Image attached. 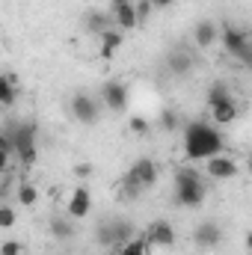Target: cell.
<instances>
[{
    "label": "cell",
    "instance_id": "29",
    "mask_svg": "<svg viewBox=\"0 0 252 255\" xmlns=\"http://www.w3.org/2000/svg\"><path fill=\"white\" fill-rule=\"evenodd\" d=\"M0 255H24V244L15 241V238H6L0 244Z\"/></svg>",
    "mask_w": 252,
    "mask_h": 255
},
{
    "label": "cell",
    "instance_id": "14",
    "mask_svg": "<svg viewBox=\"0 0 252 255\" xmlns=\"http://www.w3.org/2000/svg\"><path fill=\"white\" fill-rule=\"evenodd\" d=\"M110 15H113V24H116L122 33H130V30H136V27H139V15H136L133 0H130V3H122V6H113V9H110Z\"/></svg>",
    "mask_w": 252,
    "mask_h": 255
},
{
    "label": "cell",
    "instance_id": "26",
    "mask_svg": "<svg viewBox=\"0 0 252 255\" xmlns=\"http://www.w3.org/2000/svg\"><path fill=\"white\" fill-rule=\"evenodd\" d=\"M127 130H130L133 136H145V133L151 130V122H148L145 116H130V119H127Z\"/></svg>",
    "mask_w": 252,
    "mask_h": 255
},
{
    "label": "cell",
    "instance_id": "20",
    "mask_svg": "<svg viewBox=\"0 0 252 255\" xmlns=\"http://www.w3.org/2000/svg\"><path fill=\"white\" fill-rule=\"evenodd\" d=\"M48 232H51L54 241H71V238H74V223H71L68 214H65V217H54V220L48 223Z\"/></svg>",
    "mask_w": 252,
    "mask_h": 255
},
{
    "label": "cell",
    "instance_id": "34",
    "mask_svg": "<svg viewBox=\"0 0 252 255\" xmlns=\"http://www.w3.org/2000/svg\"><path fill=\"white\" fill-rule=\"evenodd\" d=\"M110 255H119V253H110Z\"/></svg>",
    "mask_w": 252,
    "mask_h": 255
},
{
    "label": "cell",
    "instance_id": "32",
    "mask_svg": "<svg viewBox=\"0 0 252 255\" xmlns=\"http://www.w3.org/2000/svg\"><path fill=\"white\" fill-rule=\"evenodd\" d=\"M247 175H250V178H252V151H250V154H247Z\"/></svg>",
    "mask_w": 252,
    "mask_h": 255
},
{
    "label": "cell",
    "instance_id": "10",
    "mask_svg": "<svg viewBox=\"0 0 252 255\" xmlns=\"http://www.w3.org/2000/svg\"><path fill=\"white\" fill-rule=\"evenodd\" d=\"M205 175H208L211 181H235V178L241 175V166H238L235 157H229V154L223 151V154L205 160Z\"/></svg>",
    "mask_w": 252,
    "mask_h": 255
},
{
    "label": "cell",
    "instance_id": "15",
    "mask_svg": "<svg viewBox=\"0 0 252 255\" xmlns=\"http://www.w3.org/2000/svg\"><path fill=\"white\" fill-rule=\"evenodd\" d=\"M208 113H211V122H214V125H232V122H238L241 107H238V98L232 95V98H226V101L214 104Z\"/></svg>",
    "mask_w": 252,
    "mask_h": 255
},
{
    "label": "cell",
    "instance_id": "21",
    "mask_svg": "<svg viewBox=\"0 0 252 255\" xmlns=\"http://www.w3.org/2000/svg\"><path fill=\"white\" fill-rule=\"evenodd\" d=\"M235 92H232V86L229 83H223V80H214L211 86H208V92H205V104H208V110L214 107V104H220V101H226V98H232Z\"/></svg>",
    "mask_w": 252,
    "mask_h": 255
},
{
    "label": "cell",
    "instance_id": "33",
    "mask_svg": "<svg viewBox=\"0 0 252 255\" xmlns=\"http://www.w3.org/2000/svg\"><path fill=\"white\" fill-rule=\"evenodd\" d=\"M122 3H130V0H110V9L113 6H122Z\"/></svg>",
    "mask_w": 252,
    "mask_h": 255
},
{
    "label": "cell",
    "instance_id": "12",
    "mask_svg": "<svg viewBox=\"0 0 252 255\" xmlns=\"http://www.w3.org/2000/svg\"><path fill=\"white\" fill-rule=\"evenodd\" d=\"M220 33H223L220 24H214L211 18H202V21H196V27H193V42H196L199 51H208V48H214V45L220 42Z\"/></svg>",
    "mask_w": 252,
    "mask_h": 255
},
{
    "label": "cell",
    "instance_id": "22",
    "mask_svg": "<svg viewBox=\"0 0 252 255\" xmlns=\"http://www.w3.org/2000/svg\"><path fill=\"white\" fill-rule=\"evenodd\" d=\"M166 65H169V71H172L175 77H184V74L193 71V57H190V54H181V51H175V54L166 57Z\"/></svg>",
    "mask_w": 252,
    "mask_h": 255
},
{
    "label": "cell",
    "instance_id": "25",
    "mask_svg": "<svg viewBox=\"0 0 252 255\" xmlns=\"http://www.w3.org/2000/svg\"><path fill=\"white\" fill-rule=\"evenodd\" d=\"M15 223H18V214H15V205H12V202L6 199V202L0 205V229H6V232H9V229H12Z\"/></svg>",
    "mask_w": 252,
    "mask_h": 255
},
{
    "label": "cell",
    "instance_id": "28",
    "mask_svg": "<svg viewBox=\"0 0 252 255\" xmlns=\"http://www.w3.org/2000/svg\"><path fill=\"white\" fill-rule=\"evenodd\" d=\"M133 6H136V15H139V27L151 18V12H154V3L151 0H133Z\"/></svg>",
    "mask_w": 252,
    "mask_h": 255
},
{
    "label": "cell",
    "instance_id": "13",
    "mask_svg": "<svg viewBox=\"0 0 252 255\" xmlns=\"http://www.w3.org/2000/svg\"><path fill=\"white\" fill-rule=\"evenodd\" d=\"M122 42H125V33H122L119 27H110V30H104V33L98 36V57L110 63V60L119 54Z\"/></svg>",
    "mask_w": 252,
    "mask_h": 255
},
{
    "label": "cell",
    "instance_id": "4",
    "mask_svg": "<svg viewBox=\"0 0 252 255\" xmlns=\"http://www.w3.org/2000/svg\"><path fill=\"white\" fill-rule=\"evenodd\" d=\"M39 160V128L36 122H18L15 125V163L21 172H30Z\"/></svg>",
    "mask_w": 252,
    "mask_h": 255
},
{
    "label": "cell",
    "instance_id": "11",
    "mask_svg": "<svg viewBox=\"0 0 252 255\" xmlns=\"http://www.w3.org/2000/svg\"><path fill=\"white\" fill-rule=\"evenodd\" d=\"M65 214L71 220H86L92 214V193L86 184H77L74 190L68 193V202H65Z\"/></svg>",
    "mask_w": 252,
    "mask_h": 255
},
{
    "label": "cell",
    "instance_id": "8",
    "mask_svg": "<svg viewBox=\"0 0 252 255\" xmlns=\"http://www.w3.org/2000/svg\"><path fill=\"white\" fill-rule=\"evenodd\" d=\"M190 238H193V247L196 250L211 253V250H217L223 244V226L217 220H202V223L193 226V235Z\"/></svg>",
    "mask_w": 252,
    "mask_h": 255
},
{
    "label": "cell",
    "instance_id": "3",
    "mask_svg": "<svg viewBox=\"0 0 252 255\" xmlns=\"http://www.w3.org/2000/svg\"><path fill=\"white\" fill-rule=\"evenodd\" d=\"M157 181H160V166L151 157H136L127 166V172L122 175V196L130 202V199H136L142 190L154 187Z\"/></svg>",
    "mask_w": 252,
    "mask_h": 255
},
{
    "label": "cell",
    "instance_id": "19",
    "mask_svg": "<svg viewBox=\"0 0 252 255\" xmlns=\"http://www.w3.org/2000/svg\"><path fill=\"white\" fill-rule=\"evenodd\" d=\"M15 202H18L21 208H36V205H39V187H36L33 181L21 178L18 187H15Z\"/></svg>",
    "mask_w": 252,
    "mask_h": 255
},
{
    "label": "cell",
    "instance_id": "30",
    "mask_svg": "<svg viewBox=\"0 0 252 255\" xmlns=\"http://www.w3.org/2000/svg\"><path fill=\"white\" fill-rule=\"evenodd\" d=\"M151 3H154V9H169L175 0H151Z\"/></svg>",
    "mask_w": 252,
    "mask_h": 255
},
{
    "label": "cell",
    "instance_id": "6",
    "mask_svg": "<svg viewBox=\"0 0 252 255\" xmlns=\"http://www.w3.org/2000/svg\"><path fill=\"white\" fill-rule=\"evenodd\" d=\"M101 107H104L101 98H95L89 92H74L68 101V110H71L74 122H80V125H95L101 119Z\"/></svg>",
    "mask_w": 252,
    "mask_h": 255
},
{
    "label": "cell",
    "instance_id": "31",
    "mask_svg": "<svg viewBox=\"0 0 252 255\" xmlns=\"http://www.w3.org/2000/svg\"><path fill=\"white\" fill-rule=\"evenodd\" d=\"M244 247H247V253H252V232H247V238H244Z\"/></svg>",
    "mask_w": 252,
    "mask_h": 255
},
{
    "label": "cell",
    "instance_id": "18",
    "mask_svg": "<svg viewBox=\"0 0 252 255\" xmlns=\"http://www.w3.org/2000/svg\"><path fill=\"white\" fill-rule=\"evenodd\" d=\"M95 247H101V250H110V253H116V250H119V244H116V229H113V220H104V223H98V226H95Z\"/></svg>",
    "mask_w": 252,
    "mask_h": 255
},
{
    "label": "cell",
    "instance_id": "27",
    "mask_svg": "<svg viewBox=\"0 0 252 255\" xmlns=\"http://www.w3.org/2000/svg\"><path fill=\"white\" fill-rule=\"evenodd\" d=\"M71 175L80 178V181H86V178L95 175V163H86V160H83V163H74V166H71Z\"/></svg>",
    "mask_w": 252,
    "mask_h": 255
},
{
    "label": "cell",
    "instance_id": "9",
    "mask_svg": "<svg viewBox=\"0 0 252 255\" xmlns=\"http://www.w3.org/2000/svg\"><path fill=\"white\" fill-rule=\"evenodd\" d=\"M142 235H145V241H148L151 247H157V250H172V247L178 244L175 226H172L169 220H163V217H160V220H151Z\"/></svg>",
    "mask_w": 252,
    "mask_h": 255
},
{
    "label": "cell",
    "instance_id": "5",
    "mask_svg": "<svg viewBox=\"0 0 252 255\" xmlns=\"http://www.w3.org/2000/svg\"><path fill=\"white\" fill-rule=\"evenodd\" d=\"M220 42H223V48H226L229 57H235L241 65H247L252 71V39L247 30H238V27L226 24L223 33H220Z\"/></svg>",
    "mask_w": 252,
    "mask_h": 255
},
{
    "label": "cell",
    "instance_id": "24",
    "mask_svg": "<svg viewBox=\"0 0 252 255\" xmlns=\"http://www.w3.org/2000/svg\"><path fill=\"white\" fill-rule=\"evenodd\" d=\"M157 125H160V130H166V133L184 130V122H181V116H178L175 110H160V119H157Z\"/></svg>",
    "mask_w": 252,
    "mask_h": 255
},
{
    "label": "cell",
    "instance_id": "1",
    "mask_svg": "<svg viewBox=\"0 0 252 255\" xmlns=\"http://www.w3.org/2000/svg\"><path fill=\"white\" fill-rule=\"evenodd\" d=\"M181 148H184V157L190 163H205V160L226 151V136L220 133V128H214V122L193 119V122H184Z\"/></svg>",
    "mask_w": 252,
    "mask_h": 255
},
{
    "label": "cell",
    "instance_id": "23",
    "mask_svg": "<svg viewBox=\"0 0 252 255\" xmlns=\"http://www.w3.org/2000/svg\"><path fill=\"white\" fill-rule=\"evenodd\" d=\"M119 255H151V244L145 241V235H136L119 250Z\"/></svg>",
    "mask_w": 252,
    "mask_h": 255
},
{
    "label": "cell",
    "instance_id": "2",
    "mask_svg": "<svg viewBox=\"0 0 252 255\" xmlns=\"http://www.w3.org/2000/svg\"><path fill=\"white\" fill-rule=\"evenodd\" d=\"M172 184H175V193H172V202L178 208H187V211H196L205 205L208 199V184H205V175L193 166H178L172 172Z\"/></svg>",
    "mask_w": 252,
    "mask_h": 255
},
{
    "label": "cell",
    "instance_id": "7",
    "mask_svg": "<svg viewBox=\"0 0 252 255\" xmlns=\"http://www.w3.org/2000/svg\"><path fill=\"white\" fill-rule=\"evenodd\" d=\"M98 98H101L104 110H110V113H127V107H130V92H127V86L119 80V77L104 80Z\"/></svg>",
    "mask_w": 252,
    "mask_h": 255
},
{
    "label": "cell",
    "instance_id": "16",
    "mask_svg": "<svg viewBox=\"0 0 252 255\" xmlns=\"http://www.w3.org/2000/svg\"><path fill=\"white\" fill-rule=\"evenodd\" d=\"M18 74L15 71H3V77H0V107L3 110H12L15 104H18Z\"/></svg>",
    "mask_w": 252,
    "mask_h": 255
},
{
    "label": "cell",
    "instance_id": "17",
    "mask_svg": "<svg viewBox=\"0 0 252 255\" xmlns=\"http://www.w3.org/2000/svg\"><path fill=\"white\" fill-rule=\"evenodd\" d=\"M83 27H86V33H92L95 39L104 33V30H110V27H116L113 24V15H104V12H86V18H83Z\"/></svg>",
    "mask_w": 252,
    "mask_h": 255
}]
</instances>
